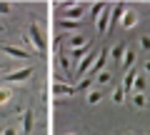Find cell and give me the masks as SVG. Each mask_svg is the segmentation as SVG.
Here are the masks:
<instances>
[{
  "label": "cell",
  "instance_id": "25",
  "mask_svg": "<svg viewBox=\"0 0 150 135\" xmlns=\"http://www.w3.org/2000/svg\"><path fill=\"white\" fill-rule=\"evenodd\" d=\"M10 13H13L10 3H0V15H10Z\"/></svg>",
  "mask_w": 150,
  "mask_h": 135
},
{
  "label": "cell",
  "instance_id": "21",
  "mask_svg": "<svg viewBox=\"0 0 150 135\" xmlns=\"http://www.w3.org/2000/svg\"><path fill=\"white\" fill-rule=\"evenodd\" d=\"M133 105H135L138 110H143L145 105H148V100H145V95H140V93H135V95H133Z\"/></svg>",
  "mask_w": 150,
  "mask_h": 135
},
{
  "label": "cell",
  "instance_id": "26",
  "mask_svg": "<svg viewBox=\"0 0 150 135\" xmlns=\"http://www.w3.org/2000/svg\"><path fill=\"white\" fill-rule=\"evenodd\" d=\"M98 83H100V85H105V83H110V73H108V70H103L100 75H98Z\"/></svg>",
  "mask_w": 150,
  "mask_h": 135
},
{
  "label": "cell",
  "instance_id": "14",
  "mask_svg": "<svg viewBox=\"0 0 150 135\" xmlns=\"http://www.w3.org/2000/svg\"><path fill=\"white\" fill-rule=\"evenodd\" d=\"M133 65H135V50H125V55H123V68H125V73L133 70Z\"/></svg>",
  "mask_w": 150,
  "mask_h": 135
},
{
  "label": "cell",
  "instance_id": "13",
  "mask_svg": "<svg viewBox=\"0 0 150 135\" xmlns=\"http://www.w3.org/2000/svg\"><path fill=\"white\" fill-rule=\"evenodd\" d=\"M120 23H123L125 30H130V28H135V23H138V15H135V13H130V10H125V15L120 18Z\"/></svg>",
  "mask_w": 150,
  "mask_h": 135
},
{
  "label": "cell",
  "instance_id": "1",
  "mask_svg": "<svg viewBox=\"0 0 150 135\" xmlns=\"http://www.w3.org/2000/svg\"><path fill=\"white\" fill-rule=\"evenodd\" d=\"M28 40L35 45V50H38L40 55L48 50V40H45V35H43V30H40L38 23H30V25H28Z\"/></svg>",
  "mask_w": 150,
  "mask_h": 135
},
{
  "label": "cell",
  "instance_id": "28",
  "mask_svg": "<svg viewBox=\"0 0 150 135\" xmlns=\"http://www.w3.org/2000/svg\"><path fill=\"white\" fill-rule=\"evenodd\" d=\"M3 135H15V128H13V125H10V128H5V130H3Z\"/></svg>",
  "mask_w": 150,
  "mask_h": 135
},
{
  "label": "cell",
  "instance_id": "6",
  "mask_svg": "<svg viewBox=\"0 0 150 135\" xmlns=\"http://www.w3.org/2000/svg\"><path fill=\"white\" fill-rule=\"evenodd\" d=\"M0 53H5L8 58H18V60L30 58V53H28L25 48H15V45H0Z\"/></svg>",
  "mask_w": 150,
  "mask_h": 135
},
{
  "label": "cell",
  "instance_id": "3",
  "mask_svg": "<svg viewBox=\"0 0 150 135\" xmlns=\"http://www.w3.org/2000/svg\"><path fill=\"white\" fill-rule=\"evenodd\" d=\"M33 73H35V68L28 65V68H23V70H13L10 75H3V83H25V80H30Z\"/></svg>",
  "mask_w": 150,
  "mask_h": 135
},
{
  "label": "cell",
  "instance_id": "17",
  "mask_svg": "<svg viewBox=\"0 0 150 135\" xmlns=\"http://www.w3.org/2000/svg\"><path fill=\"white\" fill-rule=\"evenodd\" d=\"M145 85H148V78H145V75H135V83H133V90H135V93H140V95H143Z\"/></svg>",
  "mask_w": 150,
  "mask_h": 135
},
{
  "label": "cell",
  "instance_id": "20",
  "mask_svg": "<svg viewBox=\"0 0 150 135\" xmlns=\"http://www.w3.org/2000/svg\"><path fill=\"white\" fill-rule=\"evenodd\" d=\"M125 50H128V48H125V45L120 43V45H115V48H112V50H108V53H110V55H112V58H115V60H123Z\"/></svg>",
  "mask_w": 150,
  "mask_h": 135
},
{
  "label": "cell",
  "instance_id": "15",
  "mask_svg": "<svg viewBox=\"0 0 150 135\" xmlns=\"http://www.w3.org/2000/svg\"><path fill=\"white\" fill-rule=\"evenodd\" d=\"M88 53H90V43H88V45H83V48H78V50H70V58H73V60H78V63H80V60L85 58Z\"/></svg>",
  "mask_w": 150,
  "mask_h": 135
},
{
  "label": "cell",
  "instance_id": "31",
  "mask_svg": "<svg viewBox=\"0 0 150 135\" xmlns=\"http://www.w3.org/2000/svg\"><path fill=\"white\" fill-rule=\"evenodd\" d=\"M68 135H78V133H68Z\"/></svg>",
  "mask_w": 150,
  "mask_h": 135
},
{
  "label": "cell",
  "instance_id": "12",
  "mask_svg": "<svg viewBox=\"0 0 150 135\" xmlns=\"http://www.w3.org/2000/svg\"><path fill=\"white\" fill-rule=\"evenodd\" d=\"M68 43H70V50H78V48H83V45H88L90 40H88L85 35H80V33H78V35H70Z\"/></svg>",
  "mask_w": 150,
  "mask_h": 135
},
{
  "label": "cell",
  "instance_id": "27",
  "mask_svg": "<svg viewBox=\"0 0 150 135\" xmlns=\"http://www.w3.org/2000/svg\"><path fill=\"white\" fill-rule=\"evenodd\" d=\"M140 48H143V50H150V35H143V38H140Z\"/></svg>",
  "mask_w": 150,
  "mask_h": 135
},
{
  "label": "cell",
  "instance_id": "5",
  "mask_svg": "<svg viewBox=\"0 0 150 135\" xmlns=\"http://www.w3.org/2000/svg\"><path fill=\"white\" fill-rule=\"evenodd\" d=\"M108 50H100L98 53V58H95V63H93V68L88 70V78H95V75H100L103 70H105V63H108Z\"/></svg>",
  "mask_w": 150,
  "mask_h": 135
},
{
  "label": "cell",
  "instance_id": "2",
  "mask_svg": "<svg viewBox=\"0 0 150 135\" xmlns=\"http://www.w3.org/2000/svg\"><path fill=\"white\" fill-rule=\"evenodd\" d=\"M63 8H65V13L60 15L63 20H78V23H80L83 13H85V3H78V5H73V3H63Z\"/></svg>",
  "mask_w": 150,
  "mask_h": 135
},
{
  "label": "cell",
  "instance_id": "22",
  "mask_svg": "<svg viewBox=\"0 0 150 135\" xmlns=\"http://www.w3.org/2000/svg\"><path fill=\"white\" fill-rule=\"evenodd\" d=\"M112 103H125V93H123V88H115V90H112Z\"/></svg>",
  "mask_w": 150,
  "mask_h": 135
},
{
  "label": "cell",
  "instance_id": "10",
  "mask_svg": "<svg viewBox=\"0 0 150 135\" xmlns=\"http://www.w3.org/2000/svg\"><path fill=\"white\" fill-rule=\"evenodd\" d=\"M55 25H58V28H63L65 33L80 30V23H78V20H63V18H58V20H55Z\"/></svg>",
  "mask_w": 150,
  "mask_h": 135
},
{
  "label": "cell",
  "instance_id": "11",
  "mask_svg": "<svg viewBox=\"0 0 150 135\" xmlns=\"http://www.w3.org/2000/svg\"><path fill=\"white\" fill-rule=\"evenodd\" d=\"M135 75H138L135 70H128V73H125V78H123V85H120L125 95H128V93H133V83H135Z\"/></svg>",
  "mask_w": 150,
  "mask_h": 135
},
{
  "label": "cell",
  "instance_id": "32",
  "mask_svg": "<svg viewBox=\"0 0 150 135\" xmlns=\"http://www.w3.org/2000/svg\"><path fill=\"white\" fill-rule=\"evenodd\" d=\"M0 70H3V65H0Z\"/></svg>",
  "mask_w": 150,
  "mask_h": 135
},
{
  "label": "cell",
  "instance_id": "23",
  "mask_svg": "<svg viewBox=\"0 0 150 135\" xmlns=\"http://www.w3.org/2000/svg\"><path fill=\"white\" fill-rule=\"evenodd\" d=\"M100 100H103V95H100L98 90H90V93H88V103H90V105H98Z\"/></svg>",
  "mask_w": 150,
  "mask_h": 135
},
{
  "label": "cell",
  "instance_id": "18",
  "mask_svg": "<svg viewBox=\"0 0 150 135\" xmlns=\"http://www.w3.org/2000/svg\"><path fill=\"white\" fill-rule=\"evenodd\" d=\"M90 85H93V78H83V80L75 85V93H90Z\"/></svg>",
  "mask_w": 150,
  "mask_h": 135
},
{
  "label": "cell",
  "instance_id": "9",
  "mask_svg": "<svg viewBox=\"0 0 150 135\" xmlns=\"http://www.w3.org/2000/svg\"><path fill=\"white\" fill-rule=\"evenodd\" d=\"M33 125H35V113H33L30 108L25 110V113H23V135H30L33 133Z\"/></svg>",
  "mask_w": 150,
  "mask_h": 135
},
{
  "label": "cell",
  "instance_id": "29",
  "mask_svg": "<svg viewBox=\"0 0 150 135\" xmlns=\"http://www.w3.org/2000/svg\"><path fill=\"white\" fill-rule=\"evenodd\" d=\"M145 73H150V60H148V63H145Z\"/></svg>",
  "mask_w": 150,
  "mask_h": 135
},
{
  "label": "cell",
  "instance_id": "30",
  "mask_svg": "<svg viewBox=\"0 0 150 135\" xmlns=\"http://www.w3.org/2000/svg\"><path fill=\"white\" fill-rule=\"evenodd\" d=\"M123 135H135V133H133V130H125V133H123Z\"/></svg>",
  "mask_w": 150,
  "mask_h": 135
},
{
  "label": "cell",
  "instance_id": "24",
  "mask_svg": "<svg viewBox=\"0 0 150 135\" xmlns=\"http://www.w3.org/2000/svg\"><path fill=\"white\" fill-rule=\"evenodd\" d=\"M105 8H108V3H95V5L90 8V13H93V15H95V18H98V15H100L103 10H105Z\"/></svg>",
  "mask_w": 150,
  "mask_h": 135
},
{
  "label": "cell",
  "instance_id": "16",
  "mask_svg": "<svg viewBox=\"0 0 150 135\" xmlns=\"http://www.w3.org/2000/svg\"><path fill=\"white\" fill-rule=\"evenodd\" d=\"M58 63L63 65L65 75H70V73H73V70H70V55H68V53H63V50H60V53H58Z\"/></svg>",
  "mask_w": 150,
  "mask_h": 135
},
{
  "label": "cell",
  "instance_id": "7",
  "mask_svg": "<svg viewBox=\"0 0 150 135\" xmlns=\"http://www.w3.org/2000/svg\"><path fill=\"white\" fill-rule=\"evenodd\" d=\"M50 93L63 100V98H68V95H75V88L68 85V83H53V85H50Z\"/></svg>",
  "mask_w": 150,
  "mask_h": 135
},
{
  "label": "cell",
  "instance_id": "8",
  "mask_svg": "<svg viewBox=\"0 0 150 135\" xmlns=\"http://www.w3.org/2000/svg\"><path fill=\"white\" fill-rule=\"evenodd\" d=\"M93 63H95V53H88L85 58L78 63V68H75V75H88V70L93 68Z\"/></svg>",
  "mask_w": 150,
  "mask_h": 135
},
{
  "label": "cell",
  "instance_id": "4",
  "mask_svg": "<svg viewBox=\"0 0 150 135\" xmlns=\"http://www.w3.org/2000/svg\"><path fill=\"white\" fill-rule=\"evenodd\" d=\"M110 13H112V5H108L105 10L98 15V20H95V30H98V35H108V25H110Z\"/></svg>",
  "mask_w": 150,
  "mask_h": 135
},
{
  "label": "cell",
  "instance_id": "19",
  "mask_svg": "<svg viewBox=\"0 0 150 135\" xmlns=\"http://www.w3.org/2000/svg\"><path fill=\"white\" fill-rule=\"evenodd\" d=\"M13 100V90L10 88H0V105H8Z\"/></svg>",
  "mask_w": 150,
  "mask_h": 135
}]
</instances>
